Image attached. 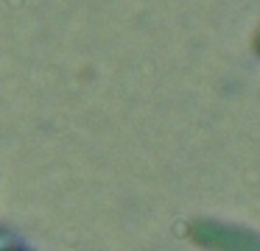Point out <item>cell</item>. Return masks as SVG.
Here are the masks:
<instances>
[{
  "mask_svg": "<svg viewBox=\"0 0 260 251\" xmlns=\"http://www.w3.org/2000/svg\"><path fill=\"white\" fill-rule=\"evenodd\" d=\"M196 237L204 245L218 251H260V243L254 234H246L241 229H230V226H218V223L196 226Z\"/></svg>",
  "mask_w": 260,
  "mask_h": 251,
  "instance_id": "6da1fadb",
  "label": "cell"
},
{
  "mask_svg": "<svg viewBox=\"0 0 260 251\" xmlns=\"http://www.w3.org/2000/svg\"><path fill=\"white\" fill-rule=\"evenodd\" d=\"M254 45H257V53H260V31H257V42H254Z\"/></svg>",
  "mask_w": 260,
  "mask_h": 251,
  "instance_id": "7a4b0ae2",
  "label": "cell"
}]
</instances>
